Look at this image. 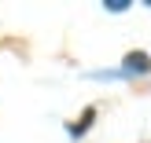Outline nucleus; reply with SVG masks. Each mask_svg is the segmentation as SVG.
Returning <instances> with one entry per match:
<instances>
[{"mask_svg": "<svg viewBox=\"0 0 151 143\" xmlns=\"http://www.w3.org/2000/svg\"><path fill=\"white\" fill-rule=\"evenodd\" d=\"M151 70V59L140 55V51H133L129 59H125V73H147Z\"/></svg>", "mask_w": 151, "mask_h": 143, "instance_id": "f257e3e1", "label": "nucleus"}, {"mask_svg": "<svg viewBox=\"0 0 151 143\" xmlns=\"http://www.w3.org/2000/svg\"><path fill=\"white\" fill-rule=\"evenodd\" d=\"M103 7H107V11H125V7H129V4H125V0H107V4H103Z\"/></svg>", "mask_w": 151, "mask_h": 143, "instance_id": "f03ea898", "label": "nucleus"}]
</instances>
